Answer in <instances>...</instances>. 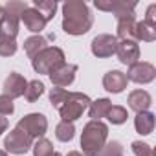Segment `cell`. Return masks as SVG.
I'll return each mask as SVG.
<instances>
[{"mask_svg": "<svg viewBox=\"0 0 156 156\" xmlns=\"http://www.w3.org/2000/svg\"><path fill=\"white\" fill-rule=\"evenodd\" d=\"M92 24V13L83 0H68L62 4V30L68 35H85Z\"/></svg>", "mask_w": 156, "mask_h": 156, "instance_id": "6da1fadb", "label": "cell"}, {"mask_svg": "<svg viewBox=\"0 0 156 156\" xmlns=\"http://www.w3.org/2000/svg\"><path fill=\"white\" fill-rule=\"evenodd\" d=\"M108 127L103 121H88L81 134V147L85 156H101V151L107 143Z\"/></svg>", "mask_w": 156, "mask_h": 156, "instance_id": "7a4b0ae2", "label": "cell"}, {"mask_svg": "<svg viewBox=\"0 0 156 156\" xmlns=\"http://www.w3.org/2000/svg\"><path fill=\"white\" fill-rule=\"evenodd\" d=\"M90 105V98L87 94H81V92H68L64 101L59 105V114H61V121H70L73 123L75 119H79L83 116V112L88 108Z\"/></svg>", "mask_w": 156, "mask_h": 156, "instance_id": "3957f363", "label": "cell"}, {"mask_svg": "<svg viewBox=\"0 0 156 156\" xmlns=\"http://www.w3.org/2000/svg\"><path fill=\"white\" fill-rule=\"evenodd\" d=\"M28 2H8L4 6V19L0 22V35L2 37H9L15 39L19 33V22H20V15L28 9Z\"/></svg>", "mask_w": 156, "mask_h": 156, "instance_id": "277c9868", "label": "cell"}, {"mask_svg": "<svg viewBox=\"0 0 156 156\" xmlns=\"http://www.w3.org/2000/svg\"><path fill=\"white\" fill-rule=\"evenodd\" d=\"M64 62V51L57 46H48L31 59V66L37 73H50L55 66Z\"/></svg>", "mask_w": 156, "mask_h": 156, "instance_id": "5b68a950", "label": "cell"}, {"mask_svg": "<svg viewBox=\"0 0 156 156\" xmlns=\"http://www.w3.org/2000/svg\"><path fill=\"white\" fill-rule=\"evenodd\" d=\"M4 147L8 152L11 154H26L31 147H33V138L28 136L24 130H20L19 127H15L13 130H9V134L4 140Z\"/></svg>", "mask_w": 156, "mask_h": 156, "instance_id": "8992f818", "label": "cell"}, {"mask_svg": "<svg viewBox=\"0 0 156 156\" xmlns=\"http://www.w3.org/2000/svg\"><path fill=\"white\" fill-rule=\"evenodd\" d=\"M17 127L20 130H24L28 136L31 138H44V132L48 130V119L44 114H39V112H33V114H28L24 116Z\"/></svg>", "mask_w": 156, "mask_h": 156, "instance_id": "52a82bcc", "label": "cell"}, {"mask_svg": "<svg viewBox=\"0 0 156 156\" xmlns=\"http://www.w3.org/2000/svg\"><path fill=\"white\" fill-rule=\"evenodd\" d=\"M125 75H127V81H132V83H138V85H147V83L154 81L156 68L151 62H145V61L140 62L138 61L132 66H129V72Z\"/></svg>", "mask_w": 156, "mask_h": 156, "instance_id": "ba28073f", "label": "cell"}, {"mask_svg": "<svg viewBox=\"0 0 156 156\" xmlns=\"http://www.w3.org/2000/svg\"><path fill=\"white\" fill-rule=\"evenodd\" d=\"M75 73H77V64H72V62H62L59 66H55L48 75L53 83V87H59V88H64L68 85L73 83L75 79Z\"/></svg>", "mask_w": 156, "mask_h": 156, "instance_id": "9c48e42d", "label": "cell"}, {"mask_svg": "<svg viewBox=\"0 0 156 156\" xmlns=\"http://www.w3.org/2000/svg\"><path fill=\"white\" fill-rule=\"evenodd\" d=\"M94 6L101 11H108V13L116 15V19L134 13V9H136L134 0H130V2H127V0H96Z\"/></svg>", "mask_w": 156, "mask_h": 156, "instance_id": "30bf717a", "label": "cell"}, {"mask_svg": "<svg viewBox=\"0 0 156 156\" xmlns=\"http://www.w3.org/2000/svg\"><path fill=\"white\" fill-rule=\"evenodd\" d=\"M116 46H118V39L114 35H108V33H101L98 37L92 39V53L99 59H105V57H110L116 53Z\"/></svg>", "mask_w": 156, "mask_h": 156, "instance_id": "8fae6325", "label": "cell"}, {"mask_svg": "<svg viewBox=\"0 0 156 156\" xmlns=\"http://www.w3.org/2000/svg\"><path fill=\"white\" fill-rule=\"evenodd\" d=\"M116 55H118L121 64L132 66L140 59V46L136 41H121L116 46Z\"/></svg>", "mask_w": 156, "mask_h": 156, "instance_id": "7c38bea8", "label": "cell"}, {"mask_svg": "<svg viewBox=\"0 0 156 156\" xmlns=\"http://www.w3.org/2000/svg\"><path fill=\"white\" fill-rule=\"evenodd\" d=\"M26 87H28V81L20 73H17V72H11L4 81V96H8L11 99L20 98V96H24Z\"/></svg>", "mask_w": 156, "mask_h": 156, "instance_id": "4fadbf2b", "label": "cell"}, {"mask_svg": "<svg viewBox=\"0 0 156 156\" xmlns=\"http://www.w3.org/2000/svg\"><path fill=\"white\" fill-rule=\"evenodd\" d=\"M127 75L119 70H110L103 75V87L110 94H119L127 88Z\"/></svg>", "mask_w": 156, "mask_h": 156, "instance_id": "5bb4252c", "label": "cell"}, {"mask_svg": "<svg viewBox=\"0 0 156 156\" xmlns=\"http://www.w3.org/2000/svg\"><path fill=\"white\" fill-rule=\"evenodd\" d=\"M118 37L121 41H136V17H134V13H129V15H123L118 19Z\"/></svg>", "mask_w": 156, "mask_h": 156, "instance_id": "9a60e30c", "label": "cell"}, {"mask_svg": "<svg viewBox=\"0 0 156 156\" xmlns=\"http://www.w3.org/2000/svg\"><path fill=\"white\" fill-rule=\"evenodd\" d=\"M20 19L24 20V26H26L30 31H33V33H41V31L46 28V24H48V20H46L35 8H28V9L20 15Z\"/></svg>", "mask_w": 156, "mask_h": 156, "instance_id": "2e32d148", "label": "cell"}, {"mask_svg": "<svg viewBox=\"0 0 156 156\" xmlns=\"http://www.w3.org/2000/svg\"><path fill=\"white\" fill-rule=\"evenodd\" d=\"M151 105H152V98H151V94H149L147 90H141V88H140V90H134V92L129 94V107H130L136 114L147 112Z\"/></svg>", "mask_w": 156, "mask_h": 156, "instance_id": "e0dca14e", "label": "cell"}, {"mask_svg": "<svg viewBox=\"0 0 156 156\" xmlns=\"http://www.w3.org/2000/svg\"><path fill=\"white\" fill-rule=\"evenodd\" d=\"M48 48V37H42V35H33L30 39L24 41V51L28 53L30 59H33L37 53H41L42 50Z\"/></svg>", "mask_w": 156, "mask_h": 156, "instance_id": "ac0fdd59", "label": "cell"}, {"mask_svg": "<svg viewBox=\"0 0 156 156\" xmlns=\"http://www.w3.org/2000/svg\"><path fill=\"white\" fill-rule=\"evenodd\" d=\"M110 107H112V103L107 98L90 101V105H88V116L92 118V121H101V118L107 116V112H108Z\"/></svg>", "mask_w": 156, "mask_h": 156, "instance_id": "d6986e66", "label": "cell"}, {"mask_svg": "<svg viewBox=\"0 0 156 156\" xmlns=\"http://www.w3.org/2000/svg\"><path fill=\"white\" fill-rule=\"evenodd\" d=\"M134 127H136V130H138L140 134H143V136L151 134V132L154 130V114L149 112V110L136 114V118H134Z\"/></svg>", "mask_w": 156, "mask_h": 156, "instance_id": "ffe728a7", "label": "cell"}, {"mask_svg": "<svg viewBox=\"0 0 156 156\" xmlns=\"http://www.w3.org/2000/svg\"><path fill=\"white\" fill-rule=\"evenodd\" d=\"M33 8L46 19V20H51L55 11H57V2L55 0H33Z\"/></svg>", "mask_w": 156, "mask_h": 156, "instance_id": "44dd1931", "label": "cell"}, {"mask_svg": "<svg viewBox=\"0 0 156 156\" xmlns=\"http://www.w3.org/2000/svg\"><path fill=\"white\" fill-rule=\"evenodd\" d=\"M75 136V127L70 121H61L55 127V138L59 141H72Z\"/></svg>", "mask_w": 156, "mask_h": 156, "instance_id": "7402d4cb", "label": "cell"}, {"mask_svg": "<svg viewBox=\"0 0 156 156\" xmlns=\"http://www.w3.org/2000/svg\"><path fill=\"white\" fill-rule=\"evenodd\" d=\"M105 118H107L112 125H121V123L127 121L129 112H127V108H123V107H119V105H112V107L108 108V112H107Z\"/></svg>", "mask_w": 156, "mask_h": 156, "instance_id": "603a6c76", "label": "cell"}, {"mask_svg": "<svg viewBox=\"0 0 156 156\" xmlns=\"http://www.w3.org/2000/svg\"><path fill=\"white\" fill-rule=\"evenodd\" d=\"M154 39H156V28H152L145 22H136V41L152 42Z\"/></svg>", "mask_w": 156, "mask_h": 156, "instance_id": "cb8c5ba5", "label": "cell"}, {"mask_svg": "<svg viewBox=\"0 0 156 156\" xmlns=\"http://www.w3.org/2000/svg\"><path fill=\"white\" fill-rule=\"evenodd\" d=\"M42 94H44V85H42L39 79L30 81V83H28V87H26V92H24V96H26V99H28L30 103L37 101Z\"/></svg>", "mask_w": 156, "mask_h": 156, "instance_id": "d4e9b609", "label": "cell"}, {"mask_svg": "<svg viewBox=\"0 0 156 156\" xmlns=\"http://www.w3.org/2000/svg\"><path fill=\"white\" fill-rule=\"evenodd\" d=\"M31 151H33V156H50L53 152V145L46 138H37V141H33Z\"/></svg>", "mask_w": 156, "mask_h": 156, "instance_id": "484cf974", "label": "cell"}, {"mask_svg": "<svg viewBox=\"0 0 156 156\" xmlns=\"http://www.w3.org/2000/svg\"><path fill=\"white\" fill-rule=\"evenodd\" d=\"M15 51H17L15 39L0 35V57H11V55H15Z\"/></svg>", "mask_w": 156, "mask_h": 156, "instance_id": "4316f807", "label": "cell"}, {"mask_svg": "<svg viewBox=\"0 0 156 156\" xmlns=\"http://www.w3.org/2000/svg\"><path fill=\"white\" fill-rule=\"evenodd\" d=\"M132 152L136 156H154V151L149 143H143V141H132Z\"/></svg>", "mask_w": 156, "mask_h": 156, "instance_id": "83f0119b", "label": "cell"}, {"mask_svg": "<svg viewBox=\"0 0 156 156\" xmlns=\"http://www.w3.org/2000/svg\"><path fill=\"white\" fill-rule=\"evenodd\" d=\"M101 156H123V147L119 141H110V143H105L103 151H101Z\"/></svg>", "mask_w": 156, "mask_h": 156, "instance_id": "f1b7e54d", "label": "cell"}, {"mask_svg": "<svg viewBox=\"0 0 156 156\" xmlns=\"http://www.w3.org/2000/svg\"><path fill=\"white\" fill-rule=\"evenodd\" d=\"M66 94H68V90H64V88H59V87H53V88L50 90V101H51V105H53L55 108H59V105L64 101Z\"/></svg>", "mask_w": 156, "mask_h": 156, "instance_id": "f546056e", "label": "cell"}, {"mask_svg": "<svg viewBox=\"0 0 156 156\" xmlns=\"http://www.w3.org/2000/svg\"><path fill=\"white\" fill-rule=\"evenodd\" d=\"M13 112H15L13 99L2 94V96H0V116H11Z\"/></svg>", "mask_w": 156, "mask_h": 156, "instance_id": "4dcf8cb0", "label": "cell"}, {"mask_svg": "<svg viewBox=\"0 0 156 156\" xmlns=\"http://www.w3.org/2000/svg\"><path fill=\"white\" fill-rule=\"evenodd\" d=\"M156 4H151L149 8H147V15H145V24H149V26H152V28H156Z\"/></svg>", "mask_w": 156, "mask_h": 156, "instance_id": "1f68e13d", "label": "cell"}, {"mask_svg": "<svg viewBox=\"0 0 156 156\" xmlns=\"http://www.w3.org/2000/svg\"><path fill=\"white\" fill-rule=\"evenodd\" d=\"M8 130V119L4 116H0V136H2V132Z\"/></svg>", "mask_w": 156, "mask_h": 156, "instance_id": "d6a6232c", "label": "cell"}, {"mask_svg": "<svg viewBox=\"0 0 156 156\" xmlns=\"http://www.w3.org/2000/svg\"><path fill=\"white\" fill-rule=\"evenodd\" d=\"M66 156H85V154H81V152H77V151H72V152H68Z\"/></svg>", "mask_w": 156, "mask_h": 156, "instance_id": "836d02e7", "label": "cell"}, {"mask_svg": "<svg viewBox=\"0 0 156 156\" xmlns=\"http://www.w3.org/2000/svg\"><path fill=\"white\" fill-rule=\"evenodd\" d=\"M2 19H4V6L0 4V22H2Z\"/></svg>", "mask_w": 156, "mask_h": 156, "instance_id": "e575fe53", "label": "cell"}, {"mask_svg": "<svg viewBox=\"0 0 156 156\" xmlns=\"http://www.w3.org/2000/svg\"><path fill=\"white\" fill-rule=\"evenodd\" d=\"M50 156H61V152H57V151H53V152H51Z\"/></svg>", "mask_w": 156, "mask_h": 156, "instance_id": "d590c367", "label": "cell"}, {"mask_svg": "<svg viewBox=\"0 0 156 156\" xmlns=\"http://www.w3.org/2000/svg\"><path fill=\"white\" fill-rule=\"evenodd\" d=\"M0 156H8V152L6 151H0Z\"/></svg>", "mask_w": 156, "mask_h": 156, "instance_id": "8d00e7d4", "label": "cell"}]
</instances>
